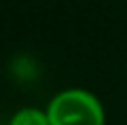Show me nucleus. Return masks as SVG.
Wrapping results in <instances>:
<instances>
[{"label":"nucleus","mask_w":127,"mask_h":125,"mask_svg":"<svg viewBox=\"0 0 127 125\" xmlns=\"http://www.w3.org/2000/svg\"><path fill=\"white\" fill-rule=\"evenodd\" d=\"M50 125H106L102 100L86 88H65L46 104Z\"/></svg>","instance_id":"1"},{"label":"nucleus","mask_w":127,"mask_h":125,"mask_svg":"<svg viewBox=\"0 0 127 125\" xmlns=\"http://www.w3.org/2000/svg\"><path fill=\"white\" fill-rule=\"evenodd\" d=\"M6 125H50V121H48V115H46V108L23 106L10 115Z\"/></svg>","instance_id":"2"}]
</instances>
